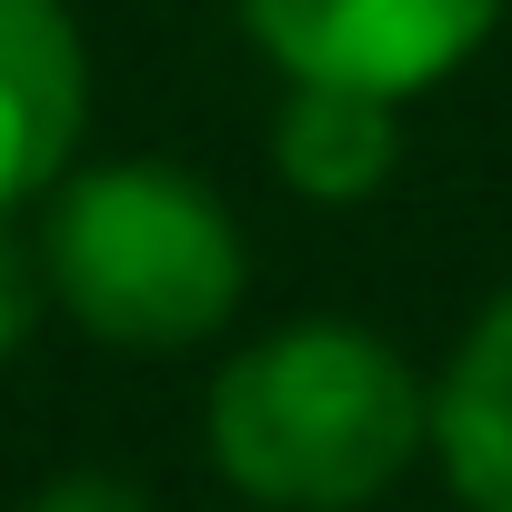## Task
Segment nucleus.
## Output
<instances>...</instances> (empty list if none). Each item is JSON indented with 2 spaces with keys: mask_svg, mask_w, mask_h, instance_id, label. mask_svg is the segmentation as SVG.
I'll list each match as a JSON object with an SVG mask.
<instances>
[{
  "mask_svg": "<svg viewBox=\"0 0 512 512\" xmlns=\"http://www.w3.org/2000/svg\"><path fill=\"white\" fill-rule=\"evenodd\" d=\"M201 452L262 512H362L432 452V372L352 312L272 322L211 372Z\"/></svg>",
  "mask_w": 512,
  "mask_h": 512,
  "instance_id": "f257e3e1",
  "label": "nucleus"
},
{
  "mask_svg": "<svg viewBox=\"0 0 512 512\" xmlns=\"http://www.w3.org/2000/svg\"><path fill=\"white\" fill-rule=\"evenodd\" d=\"M432 462L462 512H512V282L462 322L432 372Z\"/></svg>",
  "mask_w": 512,
  "mask_h": 512,
  "instance_id": "39448f33",
  "label": "nucleus"
},
{
  "mask_svg": "<svg viewBox=\"0 0 512 512\" xmlns=\"http://www.w3.org/2000/svg\"><path fill=\"white\" fill-rule=\"evenodd\" d=\"M272 161L302 201H372L402 161V101L342 91V81H282Z\"/></svg>",
  "mask_w": 512,
  "mask_h": 512,
  "instance_id": "423d86ee",
  "label": "nucleus"
},
{
  "mask_svg": "<svg viewBox=\"0 0 512 512\" xmlns=\"http://www.w3.org/2000/svg\"><path fill=\"white\" fill-rule=\"evenodd\" d=\"M51 312H71L111 352H201L231 332L251 292V251L231 201L181 161H91L41 201Z\"/></svg>",
  "mask_w": 512,
  "mask_h": 512,
  "instance_id": "f03ea898",
  "label": "nucleus"
},
{
  "mask_svg": "<svg viewBox=\"0 0 512 512\" xmlns=\"http://www.w3.org/2000/svg\"><path fill=\"white\" fill-rule=\"evenodd\" d=\"M21 512H151V492H141L131 472H101V462H81V472H51V482H31V492H21Z\"/></svg>",
  "mask_w": 512,
  "mask_h": 512,
  "instance_id": "6e6552de",
  "label": "nucleus"
},
{
  "mask_svg": "<svg viewBox=\"0 0 512 512\" xmlns=\"http://www.w3.org/2000/svg\"><path fill=\"white\" fill-rule=\"evenodd\" d=\"M512 0H241L251 41L282 81H342V91H382L412 101L432 81H452Z\"/></svg>",
  "mask_w": 512,
  "mask_h": 512,
  "instance_id": "7ed1b4c3",
  "label": "nucleus"
},
{
  "mask_svg": "<svg viewBox=\"0 0 512 512\" xmlns=\"http://www.w3.org/2000/svg\"><path fill=\"white\" fill-rule=\"evenodd\" d=\"M51 322V272H41V241L0 211V362H21Z\"/></svg>",
  "mask_w": 512,
  "mask_h": 512,
  "instance_id": "0eeeda50",
  "label": "nucleus"
},
{
  "mask_svg": "<svg viewBox=\"0 0 512 512\" xmlns=\"http://www.w3.org/2000/svg\"><path fill=\"white\" fill-rule=\"evenodd\" d=\"M91 121V41L71 0H0V211L51 201L81 161Z\"/></svg>",
  "mask_w": 512,
  "mask_h": 512,
  "instance_id": "20e7f679",
  "label": "nucleus"
}]
</instances>
